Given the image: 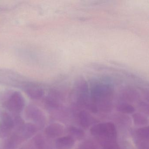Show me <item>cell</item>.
<instances>
[{
	"label": "cell",
	"mask_w": 149,
	"mask_h": 149,
	"mask_svg": "<svg viewBox=\"0 0 149 149\" xmlns=\"http://www.w3.org/2000/svg\"><path fill=\"white\" fill-rule=\"evenodd\" d=\"M74 144V139L71 136L59 138L55 142L56 149H71Z\"/></svg>",
	"instance_id": "obj_5"
},
{
	"label": "cell",
	"mask_w": 149,
	"mask_h": 149,
	"mask_svg": "<svg viewBox=\"0 0 149 149\" xmlns=\"http://www.w3.org/2000/svg\"><path fill=\"white\" fill-rule=\"evenodd\" d=\"M27 94L31 98L38 99L43 96L44 92L42 89L39 88H32L27 90Z\"/></svg>",
	"instance_id": "obj_9"
},
{
	"label": "cell",
	"mask_w": 149,
	"mask_h": 149,
	"mask_svg": "<svg viewBox=\"0 0 149 149\" xmlns=\"http://www.w3.org/2000/svg\"><path fill=\"white\" fill-rule=\"evenodd\" d=\"M118 111L123 113L131 114L135 111V108L130 104H121L117 106Z\"/></svg>",
	"instance_id": "obj_12"
},
{
	"label": "cell",
	"mask_w": 149,
	"mask_h": 149,
	"mask_svg": "<svg viewBox=\"0 0 149 149\" xmlns=\"http://www.w3.org/2000/svg\"><path fill=\"white\" fill-rule=\"evenodd\" d=\"M132 117L134 123L136 125H145L148 123L147 118L141 113H135L133 115Z\"/></svg>",
	"instance_id": "obj_11"
},
{
	"label": "cell",
	"mask_w": 149,
	"mask_h": 149,
	"mask_svg": "<svg viewBox=\"0 0 149 149\" xmlns=\"http://www.w3.org/2000/svg\"><path fill=\"white\" fill-rule=\"evenodd\" d=\"M14 127V119L9 114L3 112L0 121V137L4 138L7 136Z\"/></svg>",
	"instance_id": "obj_4"
},
{
	"label": "cell",
	"mask_w": 149,
	"mask_h": 149,
	"mask_svg": "<svg viewBox=\"0 0 149 149\" xmlns=\"http://www.w3.org/2000/svg\"><path fill=\"white\" fill-rule=\"evenodd\" d=\"M79 149H97V147L92 141H87L80 145Z\"/></svg>",
	"instance_id": "obj_14"
},
{
	"label": "cell",
	"mask_w": 149,
	"mask_h": 149,
	"mask_svg": "<svg viewBox=\"0 0 149 149\" xmlns=\"http://www.w3.org/2000/svg\"><path fill=\"white\" fill-rule=\"evenodd\" d=\"M6 106L11 112L20 113L24 109L25 106L24 97L19 92H14L6 102Z\"/></svg>",
	"instance_id": "obj_2"
},
{
	"label": "cell",
	"mask_w": 149,
	"mask_h": 149,
	"mask_svg": "<svg viewBox=\"0 0 149 149\" xmlns=\"http://www.w3.org/2000/svg\"><path fill=\"white\" fill-rule=\"evenodd\" d=\"M26 116L32 120L40 127L44 125L45 116L43 112L36 106L29 105L26 109Z\"/></svg>",
	"instance_id": "obj_3"
},
{
	"label": "cell",
	"mask_w": 149,
	"mask_h": 149,
	"mask_svg": "<svg viewBox=\"0 0 149 149\" xmlns=\"http://www.w3.org/2000/svg\"><path fill=\"white\" fill-rule=\"evenodd\" d=\"M21 149H34L33 147H30V146H26V147H23Z\"/></svg>",
	"instance_id": "obj_16"
},
{
	"label": "cell",
	"mask_w": 149,
	"mask_h": 149,
	"mask_svg": "<svg viewBox=\"0 0 149 149\" xmlns=\"http://www.w3.org/2000/svg\"><path fill=\"white\" fill-rule=\"evenodd\" d=\"M79 119L81 125L85 127H88L89 125L93 123L95 121L93 117L85 111H81L80 112Z\"/></svg>",
	"instance_id": "obj_8"
},
{
	"label": "cell",
	"mask_w": 149,
	"mask_h": 149,
	"mask_svg": "<svg viewBox=\"0 0 149 149\" xmlns=\"http://www.w3.org/2000/svg\"><path fill=\"white\" fill-rule=\"evenodd\" d=\"M37 128L36 125L30 123L24 124L19 131L20 135H18L22 139H26L31 137L36 133Z\"/></svg>",
	"instance_id": "obj_7"
},
{
	"label": "cell",
	"mask_w": 149,
	"mask_h": 149,
	"mask_svg": "<svg viewBox=\"0 0 149 149\" xmlns=\"http://www.w3.org/2000/svg\"><path fill=\"white\" fill-rule=\"evenodd\" d=\"M69 132L72 137L77 140H81L84 137L85 133L81 129L74 126H71L70 128Z\"/></svg>",
	"instance_id": "obj_10"
},
{
	"label": "cell",
	"mask_w": 149,
	"mask_h": 149,
	"mask_svg": "<svg viewBox=\"0 0 149 149\" xmlns=\"http://www.w3.org/2000/svg\"><path fill=\"white\" fill-rule=\"evenodd\" d=\"M137 135L142 139H148L149 138V128L148 127L140 128L137 131Z\"/></svg>",
	"instance_id": "obj_15"
},
{
	"label": "cell",
	"mask_w": 149,
	"mask_h": 149,
	"mask_svg": "<svg viewBox=\"0 0 149 149\" xmlns=\"http://www.w3.org/2000/svg\"><path fill=\"white\" fill-rule=\"evenodd\" d=\"M45 134L49 137L55 138L60 136L63 132V127L59 123H52L45 129Z\"/></svg>",
	"instance_id": "obj_6"
},
{
	"label": "cell",
	"mask_w": 149,
	"mask_h": 149,
	"mask_svg": "<svg viewBox=\"0 0 149 149\" xmlns=\"http://www.w3.org/2000/svg\"><path fill=\"white\" fill-rule=\"evenodd\" d=\"M91 133L104 143V145L114 143L117 137V130L115 125L111 122L101 123L94 125Z\"/></svg>",
	"instance_id": "obj_1"
},
{
	"label": "cell",
	"mask_w": 149,
	"mask_h": 149,
	"mask_svg": "<svg viewBox=\"0 0 149 149\" xmlns=\"http://www.w3.org/2000/svg\"><path fill=\"white\" fill-rule=\"evenodd\" d=\"M34 143L36 148L38 149H44L45 146V140L41 135L36 136L34 138Z\"/></svg>",
	"instance_id": "obj_13"
}]
</instances>
